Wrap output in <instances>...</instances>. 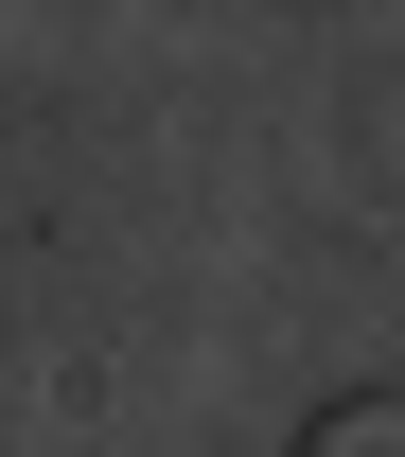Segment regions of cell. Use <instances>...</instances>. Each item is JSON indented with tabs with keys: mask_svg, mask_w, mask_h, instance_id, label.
Masks as SVG:
<instances>
[{
	"mask_svg": "<svg viewBox=\"0 0 405 457\" xmlns=\"http://www.w3.org/2000/svg\"><path fill=\"white\" fill-rule=\"evenodd\" d=\"M300 457H405V404H317V440Z\"/></svg>",
	"mask_w": 405,
	"mask_h": 457,
	"instance_id": "6da1fadb",
	"label": "cell"
}]
</instances>
